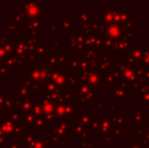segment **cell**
Here are the masks:
<instances>
[{
	"mask_svg": "<svg viewBox=\"0 0 149 148\" xmlns=\"http://www.w3.org/2000/svg\"><path fill=\"white\" fill-rule=\"evenodd\" d=\"M100 28H102L100 31V33H102L100 35H104V38H108V39L112 40L114 42H117L121 39H124V38H130L131 39L132 37H134L133 35L126 34L123 28H122L121 24H108V26L102 24Z\"/></svg>",
	"mask_w": 149,
	"mask_h": 148,
	"instance_id": "1",
	"label": "cell"
},
{
	"mask_svg": "<svg viewBox=\"0 0 149 148\" xmlns=\"http://www.w3.org/2000/svg\"><path fill=\"white\" fill-rule=\"evenodd\" d=\"M144 120V111L140 106L136 107L134 111L131 112V124L136 125L138 123H141Z\"/></svg>",
	"mask_w": 149,
	"mask_h": 148,
	"instance_id": "8",
	"label": "cell"
},
{
	"mask_svg": "<svg viewBox=\"0 0 149 148\" xmlns=\"http://www.w3.org/2000/svg\"><path fill=\"white\" fill-rule=\"evenodd\" d=\"M118 79H117V76L115 74L114 70H110V71L106 72V73L102 74V86L104 87H115L118 83Z\"/></svg>",
	"mask_w": 149,
	"mask_h": 148,
	"instance_id": "5",
	"label": "cell"
},
{
	"mask_svg": "<svg viewBox=\"0 0 149 148\" xmlns=\"http://www.w3.org/2000/svg\"><path fill=\"white\" fill-rule=\"evenodd\" d=\"M127 132V127L126 125H114L111 129V132H110V136L112 137V139H117L120 138V137L124 136Z\"/></svg>",
	"mask_w": 149,
	"mask_h": 148,
	"instance_id": "7",
	"label": "cell"
},
{
	"mask_svg": "<svg viewBox=\"0 0 149 148\" xmlns=\"http://www.w3.org/2000/svg\"><path fill=\"white\" fill-rule=\"evenodd\" d=\"M131 39L130 38H124L119 41L115 42V47L113 50V55L127 56L131 49Z\"/></svg>",
	"mask_w": 149,
	"mask_h": 148,
	"instance_id": "3",
	"label": "cell"
},
{
	"mask_svg": "<svg viewBox=\"0 0 149 148\" xmlns=\"http://www.w3.org/2000/svg\"><path fill=\"white\" fill-rule=\"evenodd\" d=\"M142 148H149V145H144V146H142Z\"/></svg>",
	"mask_w": 149,
	"mask_h": 148,
	"instance_id": "14",
	"label": "cell"
},
{
	"mask_svg": "<svg viewBox=\"0 0 149 148\" xmlns=\"http://www.w3.org/2000/svg\"><path fill=\"white\" fill-rule=\"evenodd\" d=\"M100 138L104 139L106 136H108L111 132L113 125L111 123L109 116H100Z\"/></svg>",
	"mask_w": 149,
	"mask_h": 148,
	"instance_id": "4",
	"label": "cell"
},
{
	"mask_svg": "<svg viewBox=\"0 0 149 148\" xmlns=\"http://www.w3.org/2000/svg\"><path fill=\"white\" fill-rule=\"evenodd\" d=\"M131 90L128 84L124 82H118L115 87H113V101H125L131 95Z\"/></svg>",
	"mask_w": 149,
	"mask_h": 148,
	"instance_id": "2",
	"label": "cell"
},
{
	"mask_svg": "<svg viewBox=\"0 0 149 148\" xmlns=\"http://www.w3.org/2000/svg\"><path fill=\"white\" fill-rule=\"evenodd\" d=\"M112 125H124L126 122V119L127 117L123 116V115H112V116H109Z\"/></svg>",
	"mask_w": 149,
	"mask_h": 148,
	"instance_id": "9",
	"label": "cell"
},
{
	"mask_svg": "<svg viewBox=\"0 0 149 148\" xmlns=\"http://www.w3.org/2000/svg\"><path fill=\"white\" fill-rule=\"evenodd\" d=\"M112 60L113 56H100V72L102 74L112 70Z\"/></svg>",
	"mask_w": 149,
	"mask_h": 148,
	"instance_id": "6",
	"label": "cell"
},
{
	"mask_svg": "<svg viewBox=\"0 0 149 148\" xmlns=\"http://www.w3.org/2000/svg\"><path fill=\"white\" fill-rule=\"evenodd\" d=\"M94 105H95V106H98V107H96V108H95L96 111H98V110H102V109H104V103H98V101H97V103H95V104H94Z\"/></svg>",
	"mask_w": 149,
	"mask_h": 148,
	"instance_id": "13",
	"label": "cell"
},
{
	"mask_svg": "<svg viewBox=\"0 0 149 148\" xmlns=\"http://www.w3.org/2000/svg\"><path fill=\"white\" fill-rule=\"evenodd\" d=\"M117 105H118V103L117 101H110L108 103V106H109V111H108V116H112L113 114H114V112H115V110L117 109Z\"/></svg>",
	"mask_w": 149,
	"mask_h": 148,
	"instance_id": "11",
	"label": "cell"
},
{
	"mask_svg": "<svg viewBox=\"0 0 149 148\" xmlns=\"http://www.w3.org/2000/svg\"><path fill=\"white\" fill-rule=\"evenodd\" d=\"M141 99H140V101H141V105L140 107L143 108L146 107V106H149V91L145 90V89H142L141 91Z\"/></svg>",
	"mask_w": 149,
	"mask_h": 148,
	"instance_id": "10",
	"label": "cell"
},
{
	"mask_svg": "<svg viewBox=\"0 0 149 148\" xmlns=\"http://www.w3.org/2000/svg\"><path fill=\"white\" fill-rule=\"evenodd\" d=\"M104 143H112L113 142V139H112V137L110 136V135H108V136H106L104 138Z\"/></svg>",
	"mask_w": 149,
	"mask_h": 148,
	"instance_id": "12",
	"label": "cell"
}]
</instances>
